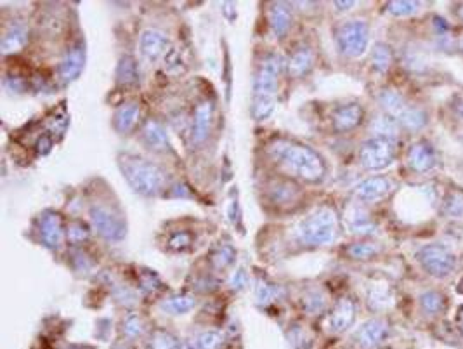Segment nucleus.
I'll use <instances>...</instances> for the list:
<instances>
[{
  "label": "nucleus",
  "mask_w": 463,
  "mask_h": 349,
  "mask_svg": "<svg viewBox=\"0 0 463 349\" xmlns=\"http://www.w3.org/2000/svg\"><path fill=\"white\" fill-rule=\"evenodd\" d=\"M268 155L283 169L286 178L304 185H319L326 178L324 158L309 144L288 138H276L268 144Z\"/></svg>",
  "instance_id": "nucleus-1"
},
{
  "label": "nucleus",
  "mask_w": 463,
  "mask_h": 349,
  "mask_svg": "<svg viewBox=\"0 0 463 349\" xmlns=\"http://www.w3.org/2000/svg\"><path fill=\"white\" fill-rule=\"evenodd\" d=\"M283 68H286V61L278 53H268L257 66L252 103V115L257 122L266 120L275 111Z\"/></svg>",
  "instance_id": "nucleus-2"
},
{
  "label": "nucleus",
  "mask_w": 463,
  "mask_h": 349,
  "mask_svg": "<svg viewBox=\"0 0 463 349\" xmlns=\"http://www.w3.org/2000/svg\"><path fill=\"white\" fill-rule=\"evenodd\" d=\"M118 167L121 176L137 195L153 198L164 195L168 186V176L153 160L136 153L118 155Z\"/></svg>",
  "instance_id": "nucleus-3"
},
{
  "label": "nucleus",
  "mask_w": 463,
  "mask_h": 349,
  "mask_svg": "<svg viewBox=\"0 0 463 349\" xmlns=\"http://www.w3.org/2000/svg\"><path fill=\"white\" fill-rule=\"evenodd\" d=\"M339 236V216L332 207H319L300 221L297 240L304 247H324Z\"/></svg>",
  "instance_id": "nucleus-4"
},
{
  "label": "nucleus",
  "mask_w": 463,
  "mask_h": 349,
  "mask_svg": "<svg viewBox=\"0 0 463 349\" xmlns=\"http://www.w3.org/2000/svg\"><path fill=\"white\" fill-rule=\"evenodd\" d=\"M89 221L94 232L106 242H121L127 236V218L117 203L108 200L90 203Z\"/></svg>",
  "instance_id": "nucleus-5"
},
{
  "label": "nucleus",
  "mask_w": 463,
  "mask_h": 349,
  "mask_svg": "<svg viewBox=\"0 0 463 349\" xmlns=\"http://www.w3.org/2000/svg\"><path fill=\"white\" fill-rule=\"evenodd\" d=\"M264 200L266 205L273 207L276 212H292L302 205L304 189L295 179L279 174L264 185Z\"/></svg>",
  "instance_id": "nucleus-6"
},
{
  "label": "nucleus",
  "mask_w": 463,
  "mask_h": 349,
  "mask_svg": "<svg viewBox=\"0 0 463 349\" xmlns=\"http://www.w3.org/2000/svg\"><path fill=\"white\" fill-rule=\"evenodd\" d=\"M395 144L392 139L377 138L364 141L359 150V164L366 171H382L394 162Z\"/></svg>",
  "instance_id": "nucleus-7"
},
{
  "label": "nucleus",
  "mask_w": 463,
  "mask_h": 349,
  "mask_svg": "<svg viewBox=\"0 0 463 349\" xmlns=\"http://www.w3.org/2000/svg\"><path fill=\"white\" fill-rule=\"evenodd\" d=\"M368 39H370V28L366 21H361V19L346 21L337 30V44H339L340 53L347 57L363 56L368 47Z\"/></svg>",
  "instance_id": "nucleus-8"
},
{
  "label": "nucleus",
  "mask_w": 463,
  "mask_h": 349,
  "mask_svg": "<svg viewBox=\"0 0 463 349\" xmlns=\"http://www.w3.org/2000/svg\"><path fill=\"white\" fill-rule=\"evenodd\" d=\"M417 259L422 267L435 278L448 276L456 266V259L451 250H448L441 243H431V245L422 247L417 254Z\"/></svg>",
  "instance_id": "nucleus-9"
},
{
  "label": "nucleus",
  "mask_w": 463,
  "mask_h": 349,
  "mask_svg": "<svg viewBox=\"0 0 463 349\" xmlns=\"http://www.w3.org/2000/svg\"><path fill=\"white\" fill-rule=\"evenodd\" d=\"M37 233L46 249L59 250L66 238L63 216L56 211H43L37 219Z\"/></svg>",
  "instance_id": "nucleus-10"
},
{
  "label": "nucleus",
  "mask_w": 463,
  "mask_h": 349,
  "mask_svg": "<svg viewBox=\"0 0 463 349\" xmlns=\"http://www.w3.org/2000/svg\"><path fill=\"white\" fill-rule=\"evenodd\" d=\"M86 68V44L83 40H75L64 50L59 63V79L64 84H72L82 75Z\"/></svg>",
  "instance_id": "nucleus-11"
},
{
  "label": "nucleus",
  "mask_w": 463,
  "mask_h": 349,
  "mask_svg": "<svg viewBox=\"0 0 463 349\" xmlns=\"http://www.w3.org/2000/svg\"><path fill=\"white\" fill-rule=\"evenodd\" d=\"M215 118V106L214 101L208 97L201 100L200 103L195 106L191 118V141L193 144H204L208 139L214 125Z\"/></svg>",
  "instance_id": "nucleus-12"
},
{
  "label": "nucleus",
  "mask_w": 463,
  "mask_h": 349,
  "mask_svg": "<svg viewBox=\"0 0 463 349\" xmlns=\"http://www.w3.org/2000/svg\"><path fill=\"white\" fill-rule=\"evenodd\" d=\"M139 49L148 61L155 63L158 59H164L170 53V39L161 30L148 28L141 33Z\"/></svg>",
  "instance_id": "nucleus-13"
},
{
  "label": "nucleus",
  "mask_w": 463,
  "mask_h": 349,
  "mask_svg": "<svg viewBox=\"0 0 463 349\" xmlns=\"http://www.w3.org/2000/svg\"><path fill=\"white\" fill-rule=\"evenodd\" d=\"M141 120V103L136 100H127L115 110L111 124L117 134L128 135L136 131Z\"/></svg>",
  "instance_id": "nucleus-14"
},
{
  "label": "nucleus",
  "mask_w": 463,
  "mask_h": 349,
  "mask_svg": "<svg viewBox=\"0 0 463 349\" xmlns=\"http://www.w3.org/2000/svg\"><path fill=\"white\" fill-rule=\"evenodd\" d=\"M387 335V321L382 320V318H373V320H368L366 323H363L357 328L356 335H354V341H356L359 349H375L385 341Z\"/></svg>",
  "instance_id": "nucleus-15"
},
{
  "label": "nucleus",
  "mask_w": 463,
  "mask_h": 349,
  "mask_svg": "<svg viewBox=\"0 0 463 349\" xmlns=\"http://www.w3.org/2000/svg\"><path fill=\"white\" fill-rule=\"evenodd\" d=\"M141 141L153 153H167V151H172L170 139H168L164 124L158 120H153V118L144 122L143 129H141Z\"/></svg>",
  "instance_id": "nucleus-16"
},
{
  "label": "nucleus",
  "mask_w": 463,
  "mask_h": 349,
  "mask_svg": "<svg viewBox=\"0 0 463 349\" xmlns=\"http://www.w3.org/2000/svg\"><path fill=\"white\" fill-rule=\"evenodd\" d=\"M354 320H356V304L351 297H342L330 311L328 327L332 334H344L353 327Z\"/></svg>",
  "instance_id": "nucleus-17"
},
{
  "label": "nucleus",
  "mask_w": 463,
  "mask_h": 349,
  "mask_svg": "<svg viewBox=\"0 0 463 349\" xmlns=\"http://www.w3.org/2000/svg\"><path fill=\"white\" fill-rule=\"evenodd\" d=\"M314 63H316L314 50L309 46H299L290 53L286 59V72L293 79H304L311 73Z\"/></svg>",
  "instance_id": "nucleus-18"
},
{
  "label": "nucleus",
  "mask_w": 463,
  "mask_h": 349,
  "mask_svg": "<svg viewBox=\"0 0 463 349\" xmlns=\"http://www.w3.org/2000/svg\"><path fill=\"white\" fill-rule=\"evenodd\" d=\"M364 110L359 103H347L337 108L332 115V125L337 132H349L363 122Z\"/></svg>",
  "instance_id": "nucleus-19"
},
{
  "label": "nucleus",
  "mask_w": 463,
  "mask_h": 349,
  "mask_svg": "<svg viewBox=\"0 0 463 349\" xmlns=\"http://www.w3.org/2000/svg\"><path fill=\"white\" fill-rule=\"evenodd\" d=\"M268 19L271 32L275 33L276 39H285L293 25L292 4H286V2H275V4H271Z\"/></svg>",
  "instance_id": "nucleus-20"
},
{
  "label": "nucleus",
  "mask_w": 463,
  "mask_h": 349,
  "mask_svg": "<svg viewBox=\"0 0 463 349\" xmlns=\"http://www.w3.org/2000/svg\"><path fill=\"white\" fill-rule=\"evenodd\" d=\"M151 330H153V328L150 327L148 318L144 317L143 313H137V311L125 314V318L121 320L120 325L121 339L127 342L139 341V339H144V341H146V337L150 335Z\"/></svg>",
  "instance_id": "nucleus-21"
},
{
  "label": "nucleus",
  "mask_w": 463,
  "mask_h": 349,
  "mask_svg": "<svg viewBox=\"0 0 463 349\" xmlns=\"http://www.w3.org/2000/svg\"><path fill=\"white\" fill-rule=\"evenodd\" d=\"M28 44V28L25 23H11L8 28L2 33V40H0V49L2 54L9 56V54H18Z\"/></svg>",
  "instance_id": "nucleus-22"
},
{
  "label": "nucleus",
  "mask_w": 463,
  "mask_h": 349,
  "mask_svg": "<svg viewBox=\"0 0 463 349\" xmlns=\"http://www.w3.org/2000/svg\"><path fill=\"white\" fill-rule=\"evenodd\" d=\"M388 193H391V181L387 178H382V176L364 179L354 189V195L359 202H377V200L387 196Z\"/></svg>",
  "instance_id": "nucleus-23"
},
{
  "label": "nucleus",
  "mask_w": 463,
  "mask_h": 349,
  "mask_svg": "<svg viewBox=\"0 0 463 349\" xmlns=\"http://www.w3.org/2000/svg\"><path fill=\"white\" fill-rule=\"evenodd\" d=\"M408 165L415 172H418V174L431 171L435 165L434 148L427 141H418V143H415L410 148V153H408Z\"/></svg>",
  "instance_id": "nucleus-24"
},
{
  "label": "nucleus",
  "mask_w": 463,
  "mask_h": 349,
  "mask_svg": "<svg viewBox=\"0 0 463 349\" xmlns=\"http://www.w3.org/2000/svg\"><path fill=\"white\" fill-rule=\"evenodd\" d=\"M117 84L124 89H132L139 86V68L136 57L124 54L117 66Z\"/></svg>",
  "instance_id": "nucleus-25"
},
{
  "label": "nucleus",
  "mask_w": 463,
  "mask_h": 349,
  "mask_svg": "<svg viewBox=\"0 0 463 349\" xmlns=\"http://www.w3.org/2000/svg\"><path fill=\"white\" fill-rule=\"evenodd\" d=\"M299 303L304 313L317 317V314H323L328 310V294L321 287H313V289L304 290Z\"/></svg>",
  "instance_id": "nucleus-26"
},
{
  "label": "nucleus",
  "mask_w": 463,
  "mask_h": 349,
  "mask_svg": "<svg viewBox=\"0 0 463 349\" xmlns=\"http://www.w3.org/2000/svg\"><path fill=\"white\" fill-rule=\"evenodd\" d=\"M196 304L198 301L191 294H172L161 301L160 308L172 317H182V314H188L189 311L195 310Z\"/></svg>",
  "instance_id": "nucleus-27"
},
{
  "label": "nucleus",
  "mask_w": 463,
  "mask_h": 349,
  "mask_svg": "<svg viewBox=\"0 0 463 349\" xmlns=\"http://www.w3.org/2000/svg\"><path fill=\"white\" fill-rule=\"evenodd\" d=\"M226 341L224 335L217 330H204L196 334L195 337L182 342L181 349H222Z\"/></svg>",
  "instance_id": "nucleus-28"
},
{
  "label": "nucleus",
  "mask_w": 463,
  "mask_h": 349,
  "mask_svg": "<svg viewBox=\"0 0 463 349\" xmlns=\"http://www.w3.org/2000/svg\"><path fill=\"white\" fill-rule=\"evenodd\" d=\"M148 349H181L182 341L167 328H153L146 337Z\"/></svg>",
  "instance_id": "nucleus-29"
},
{
  "label": "nucleus",
  "mask_w": 463,
  "mask_h": 349,
  "mask_svg": "<svg viewBox=\"0 0 463 349\" xmlns=\"http://www.w3.org/2000/svg\"><path fill=\"white\" fill-rule=\"evenodd\" d=\"M347 226H349L351 233L354 235H371L375 233L377 226L371 221L368 212H364L361 207H354L353 211L347 216Z\"/></svg>",
  "instance_id": "nucleus-30"
},
{
  "label": "nucleus",
  "mask_w": 463,
  "mask_h": 349,
  "mask_svg": "<svg viewBox=\"0 0 463 349\" xmlns=\"http://www.w3.org/2000/svg\"><path fill=\"white\" fill-rule=\"evenodd\" d=\"M378 101H380V104L384 106L385 113L391 115V117H394L395 120L401 117V113H403L404 110H406L410 104L404 101V97L401 96L397 91L394 89H384L380 93V96H378Z\"/></svg>",
  "instance_id": "nucleus-31"
},
{
  "label": "nucleus",
  "mask_w": 463,
  "mask_h": 349,
  "mask_svg": "<svg viewBox=\"0 0 463 349\" xmlns=\"http://www.w3.org/2000/svg\"><path fill=\"white\" fill-rule=\"evenodd\" d=\"M282 297H283V289L279 285L268 282V280H262V278L257 282L255 299L262 308L273 306V304L278 303Z\"/></svg>",
  "instance_id": "nucleus-32"
},
{
  "label": "nucleus",
  "mask_w": 463,
  "mask_h": 349,
  "mask_svg": "<svg viewBox=\"0 0 463 349\" xmlns=\"http://www.w3.org/2000/svg\"><path fill=\"white\" fill-rule=\"evenodd\" d=\"M196 236L189 229H174L167 238V250L170 252H188L195 247Z\"/></svg>",
  "instance_id": "nucleus-33"
},
{
  "label": "nucleus",
  "mask_w": 463,
  "mask_h": 349,
  "mask_svg": "<svg viewBox=\"0 0 463 349\" xmlns=\"http://www.w3.org/2000/svg\"><path fill=\"white\" fill-rule=\"evenodd\" d=\"M236 259V250L231 243H224V245H219L217 249L212 252L210 256V266L214 267V271H226Z\"/></svg>",
  "instance_id": "nucleus-34"
},
{
  "label": "nucleus",
  "mask_w": 463,
  "mask_h": 349,
  "mask_svg": "<svg viewBox=\"0 0 463 349\" xmlns=\"http://www.w3.org/2000/svg\"><path fill=\"white\" fill-rule=\"evenodd\" d=\"M397 122H400L403 127L410 129V131H420V129H424L425 125H427V113H425L422 108L408 106L406 110L401 113V117L397 118Z\"/></svg>",
  "instance_id": "nucleus-35"
},
{
  "label": "nucleus",
  "mask_w": 463,
  "mask_h": 349,
  "mask_svg": "<svg viewBox=\"0 0 463 349\" xmlns=\"http://www.w3.org/2000/svg\"><path fill=\"white\" fill-rule=\"evenodd\" d=\"M371 131L377 134V138H387L394 141L397 135V120L391 115H380L371 122Z\"/></svg>",
  "instance_id": "nucleus-36"
},
{
  "label": "nucleus",
  "mask_w": 463,
  "mask_h": 349,
  "mask_svg": "<svg viewBox=\"0 0 463 349\" xmlns=\"http://www.w3.org/2000/svg\"><path fill=\"white\" fill-rule=\"evenodd\" d=\"M371 64H373L375 72L385 73L392 64V49L387 44H375L371 50Z\"/></svg>",
  "instance_id": "nucleus-37"
},
{
  "label": "nucleus",
  "mask_w": 463,
  "mask_h": 349,
  "mask_svg": "<svg viewBox=\"0 0 463 349\" xmlns=\"http://www.w3.org/2000/svg\"><path fill=\"white\" fill-rule=\"evenodd\" d=\"M90 236V228L80 219H73L70 221V225L66 226V240H68L72 245L79 247L83 242H87Z\"/></svg>",
  "instance_id": "nucleus-38"
},
{
  "label": "nucleus",
  "mask_w": 463,
  "mask_h": 349,
  "mask_svg": "<svg viewBox=\"0 0 463 349\" xmlns=\"http://www.w3.org/2000/svg\"><path fill=\"white\" fill-rule=\"evenodd\" d=\"M288 341L293 349H309L313 344V339L309 337V330L302 323L290 325Z\"/></svg>",
  "instance_id": "nucleus-39"
},
{
  "label": "nucleus",
  "mask_w": 463,
  "mask_h": 349,
  "mask_svg": "<svg viewBox=\"0 0 463 349\" xmlns=\"http://www.w3.org/2000/svg\"><path fill=\"white\" fill-rule=\"evenodd\" d=\"M420 306L425 313L437 314L444 308V297H442V294L435 292V290H428V292L422 294Z\"/></svg>",
  "instance_id": "nucleus-40"
},
{
  "label": "nucleus",
  "mask_w": 463,
  "mask_h": 349,
  "mask_svg": "<svg viewBox=\"0 0 463 349\" xmlns=\"http://www.w3.org/2000/svg\"><path fill=\"white\" fill-rule=\"evenodd\" d=\"M347 254L356 261H370L371 257H375L378 254V247L373 245V243H364V242L353 243V245L347 249Z\"/></svg>",
  "instance_id": "nucleus-41"
},
{
  "label": "nucleus",
  "mask_w": 463,
  "mask_h": 349,
  "mask_svg": "<svg viewBox=\"0 0 463 349\" xmlns=\"http://www.w3.org/2000/svg\"><path fill=\"white\" fill-rule=\"evenodd\" d=\"M420 4L411 0H394L387 4V12L392 16H410L418 11Z\"/></svg>",
  "instance_id": "nucleus-42"
},
{
  "label": "nucleus",
  "mask_w": 463,
  "mask_h": 349,
  "mask_svg": "<svg viewBox=\"0 0 463 349\" xmlns=\"http://www.w3.org/2000/svg\"><path fill=\"white\" fill-rule=\"evenodd\" d=\"M392 297L388 287H373L370 290V304L373 310H384V308L391 306Z\"/></svg>",
  "instance_id": "nucleus-43"
},
{
  "label": "nucleus",
  "mask_w": 463,
  "mask_h": 349,
  "mask_svg": "<svg viewBox=\"0 0 463 349\" xmlns=\"http://www.w3.org/2000/svg\"><path fill=\"white\" fill-rule=\"evenodd\" d=\"M444 212L451 218H463V193L455 191L446 198Z\"/></svg>",
  "instance_id": "nucleus-44"
},
{
  "label": "nucleus",
  "mask_w": 463,
  "mask_h": 349,
  "mask_svg": "<svg viewBox=\"0 0 463 349\" xmlns=\"http://www.w3.org/2000/svg\"><path fill=\"white\" fill-rule=\"evenodd\" d=\"M165 61V72L168 73H181V70L184 68V61L182 56L179 54V50L170 49V53L164 57Z\"/></svg>",
  "instance_id": "nucleus-45"
},
{
  "label": "nucleus",
  "mask_w": 463,
  "mask_h": 349,
  "mask_svg": "<svg viewBox=\"0 0 463 349\" xmlns=\"http://www.w3.org/2000/svg\"><path fill=\"white\" fill-rule=\"evenodd\" d=\"M246 283H248V274H246V271L243 270V267L236 270L235 273L231 274V278H229V287H231L233 290H236V292L245 289Z\"/></svg>",
  "instance_id": "nucleus-46"
},
{
  "label": "nucleus",
  "mask_w": 463,
  "mask_h": 349,
  "mask_svg": "<svg viewBox=\"0 0 463 349\" xmlns=\"http://www.w3.org/2000/svg\"><path fill=\"white\" fill-rule=\"evenodd\" d=\"M456 327H458L460 334L463 335V306H460L456 311Z\"/></svg>",
  "instance_id": "nucleus-47"
},
{
  "label": "nucleus",
  "mask_w": 463,
  "mask_h": 349,
  "mask_svg": "<svg viewBox=\"0 0 463 349\" xmlns=\"http://www.w3.org/2000/svg\"><path fill=\"white\" fill-rule=\"evenodd\" d=\"M354 4H356V2H353V0H349V2H333V6H335L339 11H349Z\"/></svg>",
  "instance_id": "nucleus-48"
},
{
  "label": "nucleus",
  "mask_w": 463,
  "mask_h": 349,
  "mask_svg": "<svg viewBox=\"0 0 463 349\" xmlns=\"http://www.w3.org/2000/svg\"><path fill=\"white\" fill-rule=\"evenodd\" d=\"M132 342H127V341H121L118 342V344H115L111 349H132Z\"/></svg>",
  "instance_id": "nucleus-49"
},
{
  "label": "nucleus",
  "mask_w": 463,
  "mask_h": 349,
  "mask_svg": "<svg viewBox=\"0 0 463 349\" xmlns=\"http://www.w3.org/2000/svg\"><path fill=\"white\" fill-rule=\"evenodd\" d=\"M66 349H96L94 346H80V344H70L66 346Z\"/></svg>",
  "instance_id": "nucleus-50"
},
{
  "label": "nucleus",
  "mask_w": 463,
  "mask_h": 349,
  "mask_svg": "<svg viewBox=\"0 0 463 349\" xmlns=\"http://www.w3.org/2000/svg\"><path fill=\"white\" fill-rule=\"evenodd\" d=\"M455 110L458 111V115H462L463 117V97H458V103L455 104Z\"/></svg>",
  "instance_id": "nucleus-51"
},
{
  "label": "nucleus",
  "mask_w": 463,
  "mask_h": 349,
  "mask_svg": "<svg viewBox=\"0 0 463 349\" xmlns=\"http://www.w3.org/2000/svg\"><path fill=\"white\" fill-rule=\"evenodd\" d=\"M458 16H460V18H462V19H463V4H462V6H460V11H458Z\"/></svg>",
  "instance_id": "nucleus-52"
}]
</instances>
